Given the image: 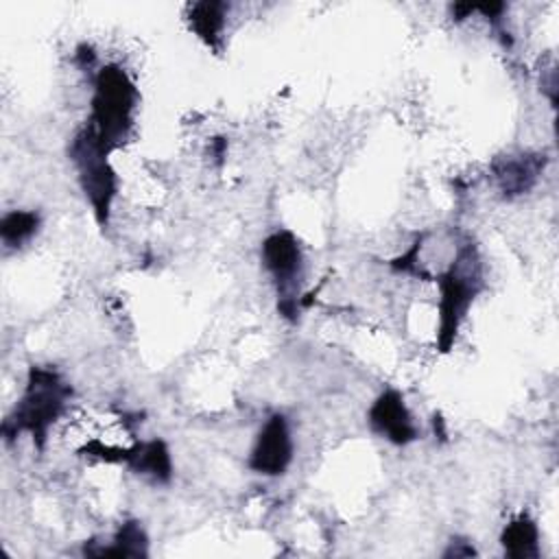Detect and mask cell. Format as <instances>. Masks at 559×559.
<instances>
[{
	"label": "cell",
	"mask_w": 559,
	"mask_h": 559,
	"mask_svg": "<svg viewBox=\"0 0 559 559\" xmlns=\"http://www.w3.org/2000/svg\"><path fill=\"white\" fill-rule=\"evenodd\" d=\"M72 397L70 384L48 367H31L22 397L13 413L4 419L2 432L7 439L28 432L41 448L50 426L66 413Z\"/></svg>",
	"instance_id": "6da1fadb"
},
{
	"label": "cell",
	"mask_w": 559,
	"mask_h": 559,
	"mask_svg": "<svg viewBox=\"0 0 559 559\" xmlns=\"http://www.w3.org/2000/svg\"><path fill=\"white\" fill-rule=\"evenodd\" d=\"M138 109V90L129 74L116 66H103L94 76L90 127L100 144L111 153L118 148L133 127Z\"/></svg>",
	"instance_id": "7a4b0ae2"
},
{
	"label": "cell",
	"mask_w": 559,
	"mask_h": 559,
	"mask_svg": "<svg viewBox=\"0 0 559 559\" xmlns=\"http://www.w3.org/2000/svg\"><path fill=\"white\" fill-rule=\"evenodd\" d=\"M439 286V347L448 352L465 312L483 288L480 260L472 245H463L456 260L437 277Z\"/></svg>",
	"instance_id": "3957f363"
},
{
	"label": "cell",
	"mask_w": 559,
	"mask_h": 559,
	"mask_svg": "<svg viewBox=\"0 0 559 559\" xmlns=\"http://www.w3.org/2000/svg\"><path fill=\"white\" fill-rule=\"evenodd\" d=\"M68 153L76 168L79 186H81L85 199L90 201L98 225H107L109 214H111V203L116 197V188H118L116 173L107 159L109 151L100 144L94 129L90 124H85L70 140Z\"/></svg>",
	"instance_id": "277c9868"
},
{
	"label": "cell",
	"mask_w": 559,
	"mask_h": 559,
	"mask_svg": "<svg viewBox=\"0 0 559 559\" xmlns=\"http://www.w3.org/2000/svg\"><path fill=\"white\" fill-rule=\"evenodd\" d=\"M262 264L273 277L280 295V310L284 317H293L297 312V293H299V277L304 271V251L297 236L288 229L273 231L264 238L262 249Z\"/></svg>",
	"instance_id": "5b68a950"
},
{
	"label": "cell",
	"mask_w": 559,
	"mask_h": 559,
	"mask_svg": "<svg viewBox=\"0 0 559 559\" xmlns=\"http://www.w3.org/2000/svg\"><path fill=\"white\" fill-rule=\"evenodd\" d=\"M293 461V437L284 415H271L249 454V467L262 476H282Z\"/></svg>",
	"instance_id": "8992f818"
},
{
	"label": "cell",
	"mask_w": 559,
	"mask_h": 559,
	"mask_svg": "<svg viewBox=\"0 0 559 559\" xmlns=\"http://www.w3.org/2000/svg\"><path fill=\"white\" fill-rule=\"evenodd\" d=\"M367 421L371 430L395 445H406L417 439V428L404 404V397L395 389L382 391L369 406Z\"/></svg>",
	"instance_id": "52a82bcc"
},
{
	"label": "cell",
	"mask_w": 559,
	"mask_h": 559,
	"mask_svg": "<svg viewBox=\"0 0 559 559\" xmlns=\"http://www.w3.org/2000/svg\"><path fill=\"white\" fill-rule=\"evenodd\" d=\"M122 463L138 476H144L153 483H168L173 476L170 450L162 439L140 441L127 448Z\"/></svg>",
	"instance_id": "ba28073f"
},
{
	"label": "cell",
	"mask_w": 559,
	"mask_h": 559,
	"mask_svg": "<svg viewBox=\"0 0 559 559\" xmlns=\"http://www.w3.org/2000/svg\"><path fill=\"white\" fill-rule=\"evenodd\" d=\"M542 168H544V159H539V155H518V157H507L496 162L493 175L500 190L507 197H518L528 192L535 186Z\"/></svg>",
	"instance_id": "9c48e42d"
},
{
	"label": "cell",
	"mask_w": 559,
	"mask_h": 559,
	"mask_svg": "<svg viewBox=\"0 0 559 559\" xmlns=\"http://www.w3.org/2000/svg\"><path fill=\"white\" fill-rule=\"evenodd\" d=\"M225 17H227V4L218 0H203L188 7L190 28L203 44H207L214 50H218L223 41Z\"/></svg>",
	"instance_id": "30bf717a"
},
{
	"label": "cell",
	"mask_w": 559,
	"mask_h": 559,
	"mask_svg": "<svg viewBox=\"0 0 559 559\" xmlns=\"http://www.w3.org/2000/svg\"><path fill=\"white\" fill-rule=\"evenodd\" d=\"M500 544L504 548V555L513 559H535L539 557V528L535 520H531L526 513H520L513 518L500 535Z\"/></svg>",
	"instance_id": "8fae6325"
},
{
	"label": "cell",
	"mask_w": 559,
	"mask_h": 559,
	"mask_svg": "<svg viewBox=\"0 0 559 559\" xmlns=\"http://www.w3.org/2000/svg\"><path fill=\"white\" fill-rule=\"evenodd\" d=\"M87 555H98V557H146L148 555V539L144 528L140 526V522L129 520L124 524L118 526V531L114 533L111 542L107 546L100 548H92L87 550Z\"/></svg>",
	"instance_id": "7c38bea8"
},
{
	"label": "cell",
	"mask_w": 559,
	"mask_h": 559,
	"mask_svg": "<svg viewBox=\"0 0 559 559\" xmlns=\"http://www.w3.org/2000/svg\"><path fill=\"white\" fill-rule=\"evenodd\" d=\"M39 229V216L31 210H11L0 221V240L4 247H22Z\"/></svg>",
	"instance_id": "4fadbf2b"
},
{
	"label": "cell",
	"mask_w": 559,
	"mask_h": 559,
	"mask_svg": "<svg viewBox=\"0 0 559 559\" xmlns=\"http://www.w3.org/2000/svg\"><path fill=\"white\" fill-rule=\"evenodd\" d=\"M443 555H445V557H452V555H454V557H467V555H474V548H472L467 542H459V539L454 542V539H452L450 548H448Z\"/></svg>",
	"instance_id": "5bb4252c"
}]
</instances>
